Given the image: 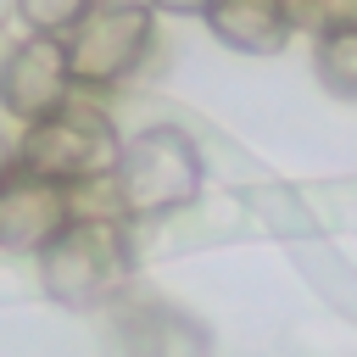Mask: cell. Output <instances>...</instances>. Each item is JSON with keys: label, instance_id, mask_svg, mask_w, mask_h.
Returning a JSON list of instances; mask_svg holds the SVG:
<instances>
[{"label": "cell", "instance_id": "2", "mask_svg": "<svg viewBox=\"0 0 357 357\" xmlns=\"http://www.w3.org/2000/svg\"><path fill=\"white\" fill-rule=\"evenodd\" d=\"M151 39H156V11L145 0H95L61 33L67 73L78 89H112L145 61Z\"/></svg>", "mask_w": 357, "mask_h": 357}, {"label": "cell", "instance_id": "7", "mask_svg": "<svg viewBox=\"0 0 357 357\" xmlns=\"http://www.w3.org/2000/svg\"><path fill=\"white\" fill-rule=\"evenodd\" d=\"M206 28L234 45V50H251V56H268L290 39V11L284 0H212L206 11Z\"/></svg>", "mask_w": 357, "mask_h": 357}, {"label": "cell", "instance_id": "1", "mask_svg": "<svg viewBox=\"0 0 357 357\" xmlns=\"http://www.w3.org/2000/svg\"><path fill=\"white\" fill-rule=\"evenodd\" d=\"M128 223H67L39 251V279L61 307H106L128 284Z\"/></svg>", "mask_w": 357, "mask_h": 357}, {"label": "cell", "instance_id": "5", "mask_svg": "<svg viewBox=\"0 0 357 357\" xmlns=\"http://www.w3.org/2000/svg\"><path fill=\"white\" fill-rule=\"evenodd\" d=\"M78 95V84H73V73H67V50H61V39H50V33H22V39H11V50H6V61H0V106L28 128V123H39V117H50L56 106H67Z\"/></svg>", "mask_w": 357, "mask_h": 357}, {"label": "cell", "instance_id": "12", "mask_svg": "<svg viewBox=\"0 0 357 357\" xmlns=\"http://www.w3.org/2000/svg\"><path fill=\"white\" fill-rule=\"evenodd\" d=\"M6 167H11V145H0V173H6Z\"/></svg>", "mask_w": 357, "mask_h": 357}, {"label": "cell", "instance_id": "10", "mask_svg": "<svg viewBox=\"0 0 357 357\" xmlns=\"http://www.w3.org/2000/svg\"><path fill=\"white\" fill-rule=\"evenodd\" d=\"M290 28H312V33H340L357 28V0H284Z\"/></svg>", "mask_w": 357, "mask_h": 357}, {"label": "cell", "instance_id": "11", "mask_svg": "<svg viewBox=\"0 0 357 357\" xmlns=\"http://www.w3.org/2000/svg\"><path fill=\"white\" fill-rule=\"evenodd\" d=\"M151 11H173V17H201L212 0H145Z\"/></svg>", "mask_w": 357, "mask_h": 357}, {"label": "cell", "instance_id": "4", "mask_svg": "<svg viewBox=\"0 0 357 357\" xmlns=\"http://www.w3.org/2000/svg\"><path fill=\"white\" fill-rule=\"evenodd\" d=\"M112 184L123 195L128 223L134 218H156V212H173V206L195 201V190H201V156H195V145L178 128H151V134L117 145Z\"/></svg>", "mask_w": 357, "mask_h": 357}, {"label": "cell", "instance_id": "8", "mask_svg": "<svg viewBox=\"0 0 357 357\" xmlns=\"http://www.w3.org/2000/svg\"><path fill=\"white\" fill-rule=\"evenodd\" d=\"M318 78L335 95H357V28L318 33Z\"/></svg>", "mask_w": 357, "mask_h": 357}, {"label": "cell", "instance_id": "9", "mask_svg": "<svg viewBox=\"0 0 357 357\" xmlns=\"http://www.w3.org/2000/svg\"><path fill=\"white\" fill-rule=\"evenodd\" d=\"M89 6H95V0H11L22 33H50V39H61Z\"/></svg>", "mask_w": 357, "mask_h": 357}, {"label": "cell", "instance_id": "3", "mask_svg": "<svg viewBox=\"0 0 357 357\" xmlns=\"http://www.w3.org/2000/svg\"><path fill=\"white\" fill-rule=\"evenodd\" d=\"M117 145H123V139H117L112 117H106L95 100L73 95L67 106H56L50 117H39V123L22 128V145H17L11 156H17L22 167L56 178V184H73V178L106 173V167L117 162Z\"/></svg>", "mask_w": 357, "mask_h": 357}, {"label": "cell", "instance_id": "6", "mask_svg": "<svg viewBox=\"0 0 357 357\" xmlns=\"http://www.w3.org/2000/svg\"><path fill=\"white\" fill-rule=\"evenodd\" d=\"M67 223H73L67 218V184L45 178L11 156V167L0 173V251L39 257Z\"/></svg>", "mask_w": 357, "mask_h": 357}]
</instances>
